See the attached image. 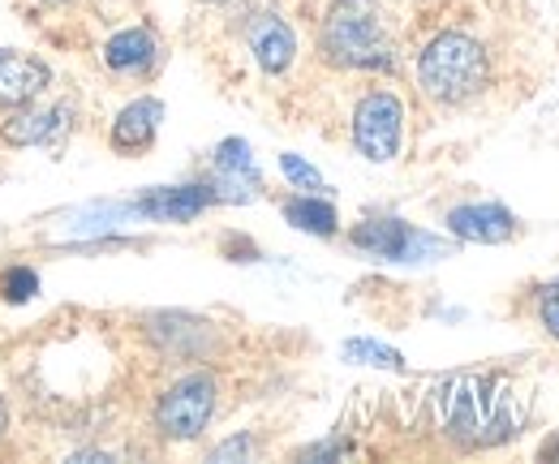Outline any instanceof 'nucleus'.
<instances>
[{
    "label": "nucleus",
    "instance_id": "aec40b11",
    "mask_svg": "<svg viewBox=\"0 0 559 464\" xmlns=\"http://www.w3.org/2000/svg\"><path fill=\"white\" fill-rule=\"evenodd\" d=\"M4 430H9V404L0 400V439H4Z\"/></svg>",
    "mask_w": 559,
    "mask_h": 464
},
{
    "label": "nucleus",
    "instance_id": "ddd939ff",
    "mask_svg": "<svg viewBox=\"0 0 559 464\" xmlns=\"http://www.w3.org/2000/svg\"><path fill=\"white\" fill-rule=\"evenodd\" d=\"M159 117H164V104L151 99V95L126 104V108L117 112V121H112V133H108L112 151H121V155H142V151H151V142H155V133H159Z\"/></svg>",
    "mask_w": 559,
    "mask_h": 464
},
{
    "label": "nucleus",
    "instance_id": "f3484780",
    "mask_svg": "<svg viewBox=\"0 0 559 464\" xmlns=\"http://www.w3.org/2000/svg\"><path fill=\"white\" fill-rule=\"evenodd\" d=\"M280 172L293 181V190H301V194H314V190H323V177L301 159V155H280Z\"/></svg>",
    "mask_w": 559,
    "mask_h": 464
},
{
    "label": "nucleus",
    "instance_id": "f8f14e48",
    "mask_svg": "<svg viewBox=\"0 0 559 464\" xmlns=\"http://www.w3.org/2000/svg\"><path fill=\"white\" fill-rule=\"evenodd\" d=\"M159 61V39L146 26H126L104 44V66L121 78H146Z\"/></svg>",
    "mask_w": 559,
    "mask_h": 464
},
{
    "label": "nucleus",
    "instance_id": "0eeeda50",
    "mask_svg": "<svg viewBox=\"0 0 559 464\" xmlns=\"http://www.w3.org/2000/svg\"><path fill=\"white\" fill-rule=\"evenodd\" d=\"M215 202H250L263 190V177L254 168V155H250V142L246 138H228L215 146Z\"/></svg>",
    "mask_w": 559,
    "mask_h": 464
},
{
    "label": "nucleus",
    "instance_id": "f257e3e1",
    "mask_svg": "<svg viewBox=\"0 0 559 464\" xmlns=\"http://www.w3.org/2000/svg\"><path fill=\"white\" fill-rule=\"evenodd\" d=\"M319 52L336 69H396L379 0H332L319 22Z\"/></svg>",
    "mask_w": 559,
    "mask_h": 464
},
{
    "label": "nucleus",
    "instance_id": "2eb2a0df",
    "mask_svg": "<svg viewBox=\"0 0 559 464\" xmlns=\"http://www.w3.org/2000/svg\"><path fill=\"white\" fill-rule=\"evenodd\" d=\"M345 357L349 361H361V366H379V370H405V357L379 340H349L345 344Z\"/></svg>",
    "mask_w": 559,
    "mask_h": 464
},
{
    "label": "nucleus",
    "instance_id": "6e6552de",
    "mask_svg": "<svg viewBox=\"0 0 559 464\" xmlns=\"http://www.w3.org/2000/svg\"><path fill=\"white\" fill-rule=\"evenodd\" d=\"M448 233L461 241H478V246H499L516 237V215L499 202H461L448 211Z\"/></svg>",
    "mask_w": 559,
    "mask_h": 464
},
{
    "label": "nucleus",
    "instance_id": "9d476101",
    "mask_svg": "<svg viewBox=\"0 0 559 464\" xmlns=\"http://www.w3.org/2000/svg\"><path fill=\"white\" fill-rule=\"evenodd\" d=\"M52 86V66L26 52H9L0 48V108H17L39 99Z\"/></svg>",
    "mask_w": 559,
    "mask_h": 464
},
{
    "label": "nucleus",
    "instance_id": "dca6fc26",
    "mask_svg": "<svg viewBox=\"0 0 559 464\" xmlns=\"http://www.w3.org/2000/svg\"><path fill=\"white\" fill-rule=\"evenodd\" d=\"M0 293H4V301L22 306V301H31V297L39 293V275H35L31 266H9V271L0 275Z\"/></svg>",
    "mask_w": 559,
    "mask_h": 464
},
{
    "label": "nucleus",
    "instance_id": "423d86ee",
    "mask_svg": "<svg viewBox=\"0 0 559 464\" xmlns=\"http://www.w3.org/2000/svg\"><path fill=\"white\" fill-rule=\"evenodd\" d=\"M73 126V104H52V108H35L17 104L4 121H0V142L4 146H52L61 142Z\"/></svg>",
    "mask_w": 559,
    "mask_h": 464
},
{
    "label": "nucleus",
    "instance_id": "4be33fe9",
    "mask_svg": "<svg viewBox=\"0 0 559 464\" xmlns=\"http://www.w3.org/2000/svg\"><path fill=\"white\" fill-rule=\"evenodd\" d=\"M203 4H228V0H203Z\"/></svg>",
    "mask_w": 559,
    "mask_h": 464
},
{
    "label": "nucleus",
    "instance_id": "412c9836",
    "mask_svg": "<svg viewBox=\"0 0 559 464\" xmlns=\"http://www.w3.org/2000/svg\"><path fill=\"white\" fill-rule=\"evenodd\" d=\"M44 4H52V9H61V4H70V0H44Z\"/></svg>",
    "mask_w": 559,
    "mask_h": 464
},
{
    "label": "nucleus",
    "instance_id": "7ed1b4c3",
    "mask_svg": "<svg viewBox=\"0 0 559 464\" xmlns=\"http://www.w3.org/2000/svg\"><path fill=\"white\" fill-rule=\"evenodd\" d=\"M405 142V104L392 91H370L353 108V146L370 164H388L401 155Z\"/></svg>",
    "mask_w": 559,
    "mask_h": 464
},
{
    "label": "nucleus",
    "instance_id": "a211bd4d",
    "mask_svg": "<svg viewBox=\"0 0 559 464\" xmlns=\"http://www.w3.org/2000/svg\"><path fill=\"white\" fill-rule=\"evenodd\" d=\"M254 452V439L250 435H237V439H228V443H219L215 452H211V464H224V461H246Z\"/></svg>",
    "mask_w": 559,
    "mask_h": 464
},
{
    "label": "nucleus",
    "instance_id": "9b49d317",
    "mask_svg": "<svg viewBox=\"0 0 559 464\" xmlns=\"http://www.w3.org/2000/svg\"><path fill=\"white\" fill-rule=\"evenodd\" d=\"M246 44L263 73H284L297 57V35L280 13H254L246 22Z\"/></svg>",
    "mask_w": 559,
    "mask_h": 464
},
{
    "label": "nucleus",
    "instance_id": "f03ea898",
    "mask_svg": "<svg viewBox=\"0 0 559 464\" xmlns=\"http://www.w3.org/2000/svg\"><path fill=\"white\" fill-rule=\"evenodd\" d=\"M418 86L435 104H469L490 86L487 48L465 31L435 35L418 57Z\"/></svg>",
    "mask_w": 559,
    "mask_h": 464
},
{
    "label": "nucleus",
    "instance_id": "6ab92c4d",
    "mask_svg": "<svg viewBox=\"0 0 559 464\" xmlns=\"http://www.w3.org/2000/svg\"><path fill=\"white\" fill-rule=\"evenodd\" d=\"M543 328L559 340V284H551V288L543 293Z\"/></svg>",
    "mask_w": 559,
    "mask_h": 464
},
{
    "label": "nucleus",
    "instance_id": "20e7f679",
    "mask_svg": "<svg viewBox=\"0 0 559 464\" xmlns=\"http://www.w3.org/2000/svg\"><path fill=\"white\" fill-rule=\"evenodd\" d=\"M211 413H215V379L211 374H186L159 400L155 430L173 443H186V439H199L207 430Z\"/></svg>",
    "mask_w": 559,
    "mask_h": 464
},
{
    "label": "nucleus",
    "instance_id": "1a4fd4ad",
    "mask_svg": "<svg viewBox=\"0 0 559 464\" xmlns=\"http://www.w3.org/2000/svg\"><path fill=\"white\" fill-rule=\"evenodd\" d=\"M211 202H215L211 186H164V190H146L142 199H134L130 211L146 215V219H159V224H190Z\"/></svg>",
    "mask_w": 559,
    "mask_h": 464
},
{
    "label": "nucleus",
    "instance_id": "4468645a",
    "mask_svg": "<svg viewBox=\"0 0 559 464\" xmlns=\"http://www.w3.org/2000/svg\"><path fill=\"white\" fill-rule=\"evenodd\" d=\"M284 219L297 228V233H310V237H332L341 228V215L336 206L319 194H297V199L284 202Z\"/></svg>",
    "mask_w": 559,
    "mask_h": 464
},
{
    "label": "nucleus",
    "instance_id": "39448f33",
    "mask_svg": "<svg viewBox=\"0 0 559 464\" xmlns=\"http://www.w3.org/2000/svg\"><path fill=\"white\" fill-rule=\"evenodd\" d=\"M349 241L361 254L383 259V263H418V259H430V254H443L448 250L435 237L409 228L405 219H361L349 233Z\"/></svg>",
    "mask_w": 559,
    "mask_h": 464
}]
</instances>
